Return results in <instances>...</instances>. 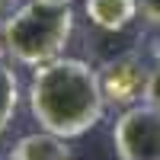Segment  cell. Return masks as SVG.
Wrapping results in <instances>:
<instances>
[{
  "instance_id": "3957f363",
  "label": "cell",
  "mask_w": 160,
  "mask_h": 160,
  "mask_svg": "<svg viewBox=\"0 0 160 160\" xmlns=\"http://www.w3.org/2000/svg\"><path fill=\"white\" fill-rule=\"evenodd\" d=\"M112 144L118 160H160V109L135 102L115 118Z\"/></svg>"
},
{
  "instance_id": "7a4b0ae2",
  "label": "cell",
  "mask_w": 160,
  "mask_h": 160,
  "mask_svg": "<svg viewBox=\"0 0 160 160\" xmlns=\"http://www.w3.org/2000/svg\"><path fill=\"white\" fill-rule=\"evenodd\" d=\"M7 55H13L19 64H48L61 58L74 35V13L71 7H51V3H19V10L0 26Z\"/></svg>"
},
{
  "instance_id": "ba28073f",
  "label": "cell",
  "mask_w": 160,
  "mask_h": 160,
  "mask_svg": "<svg viewBox=\"0 0 160 160\" xmlns=\"http://www.w3.org/2000/svg\"><path fill=\"white\" fill-rule=\"evenodd\" d=\"M144 102H151L154 109H160V61L151 68V77H148V90H144Z\"/></svg>"
},
{
  "instance_id": "8992f818",
  "label": "cell",
  "mask_w": 160,
  "mask_h": 160,
  "mask_svg": "<svg viewBox=\"0 0 160 160\" xmlns=\"http://www.w3.org/2000/svg\"><path fill=\"white\" fill-rule=\"evenodd\" d=\"M87 16L96 29L118 32V29L135 22L138 0H87Z\"/></svg>"
},
{
  "instance_id": "30bf717a",
  "label": "cell",
  "mask_w": 160,
  "mask_h": 160,
  "mask_svg": "<svg viewBox=\"0 0 160 160\" xmlns=\"http://www.w3.org/2000/svg\"><path fill=\"white\" fill-rule=\"evenodd\" d=\"M16 10H19V0H0V26H3Z\"/></svg>"
},
{
  "instance_id": "9c48e42d",
  "label": "cell",
  "mask_w": 160,
  "mask_h": 160,
  "mask_svg": "<svg viewBox=\"0 0 160 160\" xmlns=\"http://www.w3.org/2000/svg\"><path fill=\"white\" fill-rule=\"evenodd\" d=\"M138 10H141V16L148 22L160 26V0H138Z\"/></svg>"
},
{
  "instance_id": "6da1fadb",
  "label": "cell",
  "mask_w": 160,
  "mask_h": 160,
  "mask_svg": "<svg viewBox=\"0 0 160 160\" xmlns=\"http://www.w3.org/2000/svg\"><path fill=\"white\" fill-rule=\"evenodd\" d=\"M29 109L42 131L64 141L87 135L106 112L99 71L77 58L38 64L29 80Z\"/></svg>"
},
{
  "instance_id": "52a82bcc",
  "label": "cell",
  "mask_w": 160,
  "mask_h": 160,
  "mask_svg": "<svg viewBox=\"0 0 160 160\" xmlns=\"http://www.w3.org/2000/svg\"><path fill=\"white\" fill-rule=\"evenodd\" d=\"M16 106H19V80L13 74V68H7V64L0 61V135H3L7 125L13 122Z\"/></svg>"
},
{
  "instance_id": "7c38bea8",
  "label": "cell",
  "mask_w": 160,
  "mask_h": 160,
  "mask_svg": "<svg viewBox=\"0 0 160 160\" xmlns=\"http://www.w3.org/2000/svg\"><path fill=\"white\" fill-rule=\"evenodd\" d=\"M3 55H7V45H3V35H0V61H3Z\"/></svg>"
},
{
  "instance_id": "5b68a950",
  "label": "cell",
  "mask_w": 160,
  "mask_h": 160,
  "mask_svg": "<svg viewBox=\"0 0 160 160\" xmlns=\"http://www.w3.org/2000/svg\"><path fill=\"white\" fill-rule=\"evenodd\" d=\"M7 160H71V148L64 138L51 135V131H42V135L19 138Z\"/></svg>"
},
{
  "instance_id": "8fae6325",
  "label": "cell",
  "mask_w": 160,
  "mask_h": 160,
  "mask_svg": "<svg viewBox=\"0 0 160 160\" xmlns=\"http://www.w3.org/2000/svg\"><path fill=\"white\" fill-rule=\"evenodd\" d=\"M38 3H51V7H71L74 0H38Z\"/></svg>"
},
{
  "instance_id": "277c9868",
  "label": "cell",
  "mask_w": 160,
  "mask_h": 160,
  "mask_svg": "<svg viewBox=\"0 0 160 160\" xmlns=\"http://www.w3.org/2000/svg\"><path fill=\"white\" fill-rule=\"evenodd\" d=\"M148 77L151 71L144 68V61L138 55H118L102 68L99 83H102V96L106 102L115 106H135L138 99H144V90H148Z\"/></svg>"
}]
</instances>
